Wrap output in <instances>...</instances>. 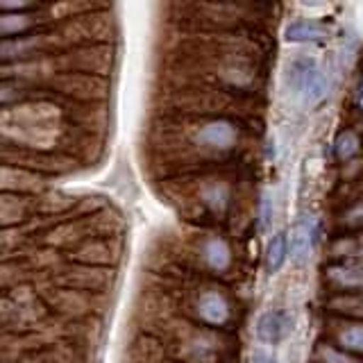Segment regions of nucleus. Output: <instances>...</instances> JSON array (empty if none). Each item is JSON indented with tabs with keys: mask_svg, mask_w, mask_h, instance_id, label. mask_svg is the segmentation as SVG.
I'll return each instance as SVG.
<instances>
[{
	"mask_svg": "<svg viewBox=\"0 0 363 363\" xmlns=\"http://www.w3.org/2000/svg\"><path fill=\"white\" fill-rule=\"evenodd\" d=\"M286 82L291 91L302 100V105L315 107L327 98L329 82L320 62L311 55H298L289 62Z\"/></svg>",
	"mask_w": 363,
	"mask_h": 363,
	"instance_id": "obj_2",
	"label": "nucleus"
},
{
	"mask_svg": "<svg viewBox=\"0 0 363 363\" xmlns=\"http://www.w3.org/2000/svg\"><path fill=\"white\" fill-rule=\"evenodd\" d=\"M252 363H279V359L268 354L266 350H257L255 354H252Z\"/></svg>",
	"mask_w": 363,
	"mask_h": 363,
	"instance_id": "obj_13",
	"label": "nucleus"
},
{
	"mask_svg": "<svg viewBox=\"0 0 363 363\" xmlns=\"http://www.w3.org/2000/svg\"><path fill=\"white\" fill-rule=\"evenodd\" d=\"M289 245L291 243H289L286 230H279L275 236L270 238L268 250H266V268H268V272H279L284 268V264H286V259H289V252H291Z\"/></svg>",
	"mask_w": 363,
	"mask_h": 363,
	"instance_id": "obj_10",
	"label": "nucleus"
},
{
	"mask_svg": "<svg viewBox=\"0 0 363 363\" xmlns=\"http://www.w3.org/2000/svg\"><path fill=\"white\" fill-rule=\"evenodd\" d=\"M327 284L336 291V295L363 291V257L338 259L325 268Z\"/></svg>",
	"mask_w": 363,
	"mask_h": 363,
	"instance_id": "obj_3",
	"label": "nucleus"
},
{
	"mask_svg": "<svg viewBox=\"0 0 363 363\" xmlns=\"http://www.w3.org/2000/svg\"><path fill=\"white\" fill-rule=\"evenodd\" d=\"M291 329V315L286 309H266L257 318V338L266 345H279Z\"/></svg>",
	"mask_w": 363,
	"mask_h": 363,
	"instance_id": "obj_6",
	"label": "nucleus"
},
{
	"mask_svg": "<svg viewBox=\"0 0 363 363\" xmlns=\"http://www.w3.org/2000/svg\"><path fill=\"white\" fill-rule=\"evenodd\" d=\"M318 236H320V223L313 216H302V218L295 223L291 230V259L302 264L311 257L313 247L318 243Z\"/></svg>",
	"mask_w": 363,
	"mask_h": 363,
	"instance_id": "obj_5",
	"label": "nucleus"
},
{
	"mask_svg": "<svg viewBox=\"0 0 363 363\" xmlns=\"http://www.w3.org/2000/svg\"><path fill=\"white\" fill-rule=\"evenodd\" d=\"M196 315H198V320L207 327H223L230 323L232 306L220 291L207 289L198 293V298H196Z\"/></svg>",
	"mask_w": 363,
	"mask_h": 363,
	"instance_id": "obj_4",
	"label": "nucleus"
},
{
	"mask_svg": "<svg viewBox=\"0 0 363 363\" xmlns=\"http://www.w3.org/2000/svg\"><path fill=\"white\" fill-rule=\"evenodd\" d=\"M284 34H286V41L291 43H323L329 39V28L320 21L302 18L293 21Z\"/></svg>",
	"mask_w": 363,
	"mask_h": 363,
	"instance_id": "obj_7",
	"label": "nucleus"
},
{
	"mask_svg": "<svg viewBox=\"0 0 363 363\" xmlns=\"http://www.w3.org/2000/svg\"><path fill=\"white\" fill-rule=\"evenodd\" d=\"M361 152V139L354 130H343L334 141V155L340 162H352Z\"/></svg>",
	"mask_w": 363,
	"mask_h": 363,
	"instance_id": "obj_12",
	"label": "nucleus"
},
{
	"mask_svg": "<svg viewBox=\"0 0 363 363\" xmlns=\"http://www.w3.org/2000/svg\"><path fill=\"white\" fill-rule=\"evenodd\" d=\"M238 136H241V132H238V125L232 118L209 116L193 125V132L186 139V147L200 155V162H207L211 157L220 159L236 150Z\"/></svg>",
	"mask_w": 363,
	"mask_h": 363,
	"instance_id": "obj_1",
	"label": "nucleus"
},
{
	"mask_svg": "<svg viewBox=\"0 0 363 363\" xmlns=\"http://www.w3.org/2000/svg\"><path fill=\"white\" fill-rule=\"evenodd\" d=\"M329 306H332V311H336L338 315H347L350 320L363 323V291L334 295V298L329 300Z\"/></svg>",
	"mask_w": 363,
	"mask_h": 363,
	"instance_id": "obj_11",
	"label": "nucleus"
},
{
	"mask_svg": "<svg viewBox=\"0 0 363 363\" xmlns=\"http://www.w3.org/2000/svg\"><path fill=\"white\" fill-rule=\"evenodd\" d=\"M202 259L211 270L225 272L232 266V250L220 236H211L202 243Z\"/></svg>",
	"mask_w": 363,
	"mask_h": 363,
	"instance_id": "obj_9",
	"label": "nucleus"
},
{
	"mask_svg": "<svg viewBox=\"0 0 363 363\" xmlns=\"http://www.w3.org/2000/svg\"><path fill=\"white\" fill-rule=\"evenodd\" d=\"M336 347H340L347 354L363 359V323L361 320H345L334 334Z\"/></svg>",
	"mask_w": 363,
	"mask_h": 363,
	"instance_id": "obj_8",
	"label": "nucleus"
}]
</instances>
